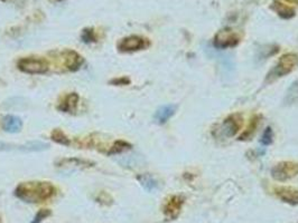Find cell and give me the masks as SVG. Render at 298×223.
<instances>
[{
    "instance_id": "cell-16",
    "label": "cell",
    "mask_w": 298,
    "mask_h": 223,
    "mask_svg": "<svg viewBox=\"0 0 298 223\" xmlns=\"http://www.w3.org/2000/svg\"><path fill=\"white\" fill-rule=\"evenodd\" d=\"M138 181L144 186V188H146V190L149 192H152L158 188V182H157L156 180L149 174L139 175Z\"/></svg>"
},
{
    "instance_id": "cell-11",
    "label": "cell",
    "mask_w": 298,
    "mask_h": 223,
    "mask_svg": "<svg viewBox=\"0 0 298 223\" xmlns=\"http://www.w3.org/2000/svg\"><path fill=\"white\" fill-rule=\"evenodd\" d=\"M2 128L8 133H18L23 128V121L15 115H7L2 118Z\"/></svg>"
},
{
    "instance_id": "cell-6",
    "label": "cell",
    "mask_w": 298,
    "mask_h": 223,
    "mask_svg": "<svg viewBox=\"0 0 298 223\" xmlns=\"http://www.w3.org/2000/svg\"><path fill=\"white\" fill-rule=\"evenodd\" d=\"M149 46L147 39L139 36H129L123 38V39L118 44V48L120 51H136L146 48Z\"/></svg>"
},
{
    "instance_id": "cell-18",
    "label": "cell",
    "mask_w": 298,
    "mask_h": 223,
    "mask_svg": "<svg viewBox=\"0 0 298 223\" xmlns=\"http://www.w3.org/2000/svg\"><path fill=\"white\" fill-rule=\"evenodd\" d=\"M272 9H274L280 17H283V18H292V17L295 15V11H294V9H292L291 7L284 5V3L278 1L274 2Z\"/></svg>"
},
{
    "instance_id": "cell-3",
    "label": "cell",
    "mask_w": 298,
    "mask_h": 223,
    "mask_svg": "<svg viewBox=\"0 0 298 223\" xmlns=\"http://www.w3.org/2000/svg\"><path fill=\"white\" fill-rule=\"evenodd\" d=\"M55 54L57 55L56 58H55L56 65L58 67H62L63 71L75 72L78 71L81 65L83 64V58L73 50H64L61 51V53Z\"/></svg>"
},
{
    "instance_id": "cell-20",
    "label": "cell",
    "mask_w": 298,
    "mask_h": 223,
    "mask_svg": "<svg viewBox=\"0 0 298 223\" xmlns=\"http://www.w3.org/2000/svg\"><path fill=\"white\" fill-rule=\"evenodd\" d=\"M127 149H130V144H128L123 141H117L111 148H110L108 154H119L122 153L123 151H126Z\"/></svg>"
},
{
    "instance_id": "cell-24",
    "label": "cell",
    "mask_w": 298,
    "mask_h": 223,
    "mask_svg": "<svg viewBox=\"0 0 298 223\" xmlns=\"http://www.w3.org/2000/svg\"><path fill=\"white\" fill-rule=\"evenodd\" d=\"M19 149V145H12V144H8V143H5V142H1L0 141V152H8V151H11V149Z\"/></svg>"
},
{
    "instance_id": "cell-25",
    "label": "cell",
    "mask_w": 298,
    "mask_h": 223,
    "mask_svg": "<svg viewBox=\"0 0 298 223\" xmlns=\"http://www.w3.org/2000/svg\"><path fill=\"white\" fill-rule=\"evenodd\" d=\"M2 1H5V0H2Z\"/></svg>"
},
{
    "instance_id": "cell-12",
    "label": "cell",
    "mask_w": 298,
    "mask_h": 223,
    "mask_svg": "<svg viewBox=\"0 0 298 223\" xmlns=\"http://www.w3.org/2000/svg\"><path fill=\"white\" fill-rule=\"evenodd\" d=\"M177 110L176 105L173 104H168V105H164L161 106L160 109L157 110L155 113V122L157 124H164L168 121V119L175 114V112Z\"/></svg>"
},
{
    "instance_id": "cell-5",
    "label": "cell",
    "mask_w": 298,
    "mask_h": 223,
    "mask_svg": "<svg viewBox=\"0 0 298 223\" xmlns=\"http://www.w3.org/2000/svg\"><path fill=\"white\" fill-rule=\"evenodd\" d=\"M298 174V164L292 162H282L271 169L272 178L277 181H287Z\"/></svg>"
},
{
    "instance_id": "cell-13",
    "label": "cell",
    "mask_w": 298,
    "mask_h": 223,
    "mask_svg": "<svg viewBox=\"0 0 298 223\" xmlns=\"http://www.w3.org/2000/svg\"><path fill=\"white\" fill-rule=\"evenodd\" d=\"M118 163L121 166L134 169V167H139L144 164V157L139 154H129V155L118 158Z\"/></svg>"
},
{
    "instance_id": "cell-23",
    "label": "cell",
    "mask_w": 298,
    "mask_h": 223,
    "mask_svg": "<svg viewBox=\"0 0 298 223\" xmlns=\"http://www.w3.org/2000/svg\"><path fill=\"white\" fill-rule=\"evenodd\" d=\"M82 39L84 42H91V41H96V37H95V32L92 29H85L82 34Z\"/></svg>"
},
{
    "instance_id": "cell-22",
    "label": "cell",
    "mask_w": 298,
    "mask_h": 223,
    "mask_svg": "<svg viewBox=\"0 0 298 223\" xmlns=\"http://www.w3.org/2000/svg\"><path fill=\"white\" fill-rule=\"evenodd\" d=\"M272 142V130L270 127L266 128L265 133H263L262 139H261V143L263 145H269Z\"/></svg>"
},
{
    "instance_id": "cell-21",
    "label": "cell",
    "mask_w": 298,
    "mask_h": 223,
    "mask_svg": "<svg viewBox=\"0 0 298 223\" xmlns=\"http://www.w3.org/2000/svg\"><path fill=\"white\" fill-rule=\"evenodd\" d=\"M52 212L50 211L49 209H44V210H40V211L37 212V214L34 218V220L32 221V223H41L43 220H45L46 218H49Z\"/></svg>"
},
{
    "instance_id": "cell-10",
    "label": "cell",
    "mask_w": 298,
    "mask_h": 223,
    "mask_svg": "<svg viewBox=\"0 0 298 223\" xmlns=\"http://www.w3.org/2000/svg\"><path fill=\"white\" fill-rule=\"evenodd\" d=\"M183 205V199L181 196H172L166 203L165 208H164V212L166 214V217L169 219H175L178 214H180L181 208Z\"/></svg>"
},
{
    "instance_id": "cell-8",
    "label": "cell",
    "mask_w": 298,
    "mask_h": 223,
    "mask_svg": "<svg viewBox=\"0 0 298 223\" xmlns=\"http://www.w3.org/2000/svg\"><path fill=\"white\" fill-rule=\"evenodd\" d=\"M241 127V118L239 115H232L228 117L222 124V133L224 136L231 137L236 135V133Z\"/></svg>"
},
{
    "instance_id": "cell-7",
    "label": "cell",
    "mask_w": 298,
    "mask_h": 223,
    "mask_svg": "<svg viewBox=\"0 0 298 223\" xmlns=\"http://www.w3.org/2000/svg\"><path fill=\"white\" fill-rule=\"evenodd\" d=\"M239 42V37L236 33H233L232 31H221L218 35L215 36V41L214 45L215 47L221 49H225V48H230V47H234L238 45Z\"/></svg>"
},
{
    "instance_id": "cell-17",
    "label": "cell",
    "mask_w": 298,
    "mask_h": 223,
    "mask_svg": "<svg viewBox=\"0 0 298 223\" xmlns=\"http://www.w3.org/2000/svg\"><path fill=\"white\" fill-rule=\"evenodd\" d=\"M284 103L286 105H293L295 103H298V79L294 81L292 86L288 88Z\"/></svg>"
},
{
    "instance_id": "cell-1",
    "label": "cell",
    "mask_w": 298,
    "mask_h": 223,
    "mask_svg": "<svg viewBox=\"0 0 298 223\" xmlns=\"http://www.w3.org/2000/svg\"><path fill=\"white\" fill-rule=\"evenodd\" d=\"M56 188L50 182L32 181L23 182L17 186L15 195L19 200L27 203H42L53 198Z\"/></svg>"
},
{
    "instance_id": "cell-9",
    "label": "cell",
    "mask_w": 298,
    "mask_h": 223,
    "mask_svg": "<svg viewBox=\"0 0 298 223\" xmlns=\"http://www.w3.org/2000/svg\"><path fill=\"white\" fill-rule=\"evenodd\" d=\"M276 194L278 195L280 200H283L284 202L298 205V190L294 187H277Z\"/></svg>"
},
{
    "instance_id": "cell-14",
    "label": "cell",
    "mask_w": 298,
    "mask_h": 223,
    "mask_svg": "<svg viewBox=\"0 0 298 223\" xmlns=\"http://www.w3.org/2000/svg\"><path fill=\"white\" fill-rule=\"evenodd\" d=\"M79 103V95L75 93L69 94V95L64 97V100L62 101L61 105L58 106V109L65 112V113H72V112H74L76 106H78Z\"/></svg>"
},
{
    "instance_id": "cell-4",
    "label": "cell",
    "mask_w": 298,
    "mask_h": 223,
    "mask_svg": "<svg viewBox=\"0 0 298 223\" xmlns=\"http://www.w3.org/2000/svg\"><path fill=\"white\" fill-rule=\"evenodd\" d=\"M17 65L21 72L28 74H44L49 70L48 62L38 57L21 58Z\"/></svg>"
},
{
    "instance_id": "cell-19",
    "label": "cell",
    "mask_w": 298,
    "mask_h": 223,
    "mask_svg": "<svg viewBox=\"0 0 298 223\" xmlns=\"http://www.w3.org/2000/svg\"><path fill=\"white\" fill-rule=\"evenodd\" d=\"M52 140L55 141L56 143L62 144V145H70L71 144L70 140L67 139L65 134H64L61 130H58V128H56V130H54L52 132Z\"/></svg>"
},
{
    "instance_id": "cell-15",
    "label": "cell",
    "mask_w": 298,
    "mask_h": 223,
    "mask_svg": "<svg viewBox=\"0 0 298 223\" xmlns=\"http://www.w3.org/2000/svg\"><path fill=\"white\" fill-rule=\"evenodd\" d=\"M50 145L48 143L43 142H28L26 144L19 145V151L23 152H43L45 149H49Z\"/></svg>"
},
{
    "instance_id": "cell-2",
    "label": "cell",
    "mask_w": 298,
    "mask_h": 223,
    "mask_svg": "<svg viewBox=\"0 0 298 223\" xmlns=\"http://www.w3.org/2000/svg\"><path fill=\"white\" fill-rule=\"evenodd\" d=\"M298 65V56L295 54H286L279 59L276 66L267 75L266 83H272L276 79L284 77L285 75L292 73Z\"/></svg>"
}]
</instances>
